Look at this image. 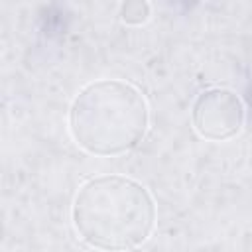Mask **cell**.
I'll use <instances>...</instances> for the list:
<instances>
[{"instance_id":"3","label":"cell","mask_w":252,"mask_h":252,"mask_svg":"<svg viewBox=\"0 0 252 252\" xmlns=\"http://www.w3.org/2000/svg\"><path fill=\"white\" fill-rule=\"evenodd\" d=\"M246 120L242 98L224 87H211L197 94L191 108L195 132L211 142H224L240 134Z\"/></svg>"},{"instance_id":"2","label":"cell","mask_w":252,"mask_h":252,"mask_svg":"<svg viewBox=\"0 0 252 252\" xmlns=\"http://www.w3.org/2000/svg\"><path fill=\"white\" fill-rule=\"evenodd\" d=\"M75 144L91 156L110 158L134 150L150 124L148 102L130 83L98 79L85 85L67 114Z\"/></svg>"},{"instance_id":"4","label":"cell","mask_w":252,"mask_h":252,"mask_svg":"<svg viewBox=\"0 0 252 252\" xmlns=\"http://www.w3.org/2000/svg\"><path fill=\"white\" fill-rule=\"evenodd\" d=\"M150 18V4L144 0H130L120 6V20L128 26H140Z\"/></svg>"},{"instance_id":"1","label":"cell","mask_w":252,"mask_h":252,"mask_svg":"<svg viewBox=\"0 0 252 252\" xmlns=\"http://www.w3.org/2000/svg\"><path fill=\"white\" fill-rule=\"evenodd\" d=\"M150 191L126 175H96L81 183L71 205L79 238L102 252H128L142 246L156 226Z\"/></svg>"}]
</instances>
